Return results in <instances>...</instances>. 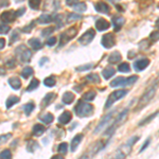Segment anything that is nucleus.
I'll return each mask as SVG.
<instances>
[{"label":"nucleus","mask_w":159,"mask_h":159,"mask_svg":"<svg viewBox=\"0 0 159 159\" xmlns=\"http://www.w3.org/2000/svg\"><path fill=\"white\" fill-rule=\"evenodd\" d=\"M36 148H38V143L36 142V141L34 140H31L28 142V145H27V150L29 151V152H34Z\"/></svg>","instance_id":"37"},{"label":"nucleus","mask_w":159,"mask_h":159,"mask_svg":"<svg viewBox=\"0 0 159 159\" xmlns=\"http://www.w3.org/2000/svg\"><path fill=\"white\" fill-rule=\"evenodd\" d=\"M34 108H35V105H34V103H33V102L25 104V106H24L25 112V115H27V116H30V114L33 111V109H34Z\"/></svg>","instance_id":"41"},{"label":"nucleus","mask_w":159,"mask_h":159,"mask_svg":"<svg viewBox=\"0 0 159 159\" xmlns=\"http://www.w3.org/2000/svg\"><path fill=\"white\" fill-rule=\"evenodd\" d=\"M15 54H16V56L19 58L20 61H25V63L30 61L31 57H32V52H31V50H29L24 45H21V46H19V47L16 48V50H15Z\"/></svg>","instance_id":"7"},{"label":"nucleus","mask_w":159,"mask_h":159,"mask_svg":"<svg viewBox=\"0 0 159 159\" xmlns=\"http://www.w3.org/2000/svg\"><path fill=\"white\" fill-rule=\"evenodd\" d=\"M17 15H16V12L14 11H6L3 12L1 14V16H0V18L3 22H13L15 19H16Z\"/></svg>","instance_id":"13"},{"label":"nucleus","mask_w":159,"mask_h":159,"mask_svg":"<svg viewBox=\"0 0 159 159\" xmlns=\"http://www.w3.org/2000/svg\"><path fill=\"white\" fill-rule=\"evenodd\" d=\"M72 7L74 9V11L80 12V13H84L87 10L86 3H84V2H79V1L74 2V3L72 4Z\"/></svg>","instance_id":"25"},{"label":"nucleus","mask_w":159,"mask_h":159,"mask_svg":"<svg viewBox=\"0 0 159 159\" xmlns=\"http://www.w3.org/2000/svg\"><path fill=\"white\" fill-rule=\"evenodd\" d=\"M9 84L13 89H15V90H18V89H20V87H21V82H20V80L18 78L9 79Z\"/></svg>","instance_id":"26"},{"label":"nucleus","mask_w":159,"mask_h":159,"mask_svg":"<svg viewBox=\"0 0 159 159\" xmlns=\"http://www.w3.org/2000/svg\"><path fill=\"white\" fill-rule=\"evenodd\" d=\"M106 145V141L104 140H97L96 142H93L92 144H90L87 150L84 152L83 155L81 156L79 159H92L94 156L98 154L100 151H102Z\"/></svg>","instance_id":"2"},{"label":"nucleus","mask_w":159,"mask_h":159,"mask_svg":"<svg viewBox=\"0 0 159 159\" xmlns=\"http://www.w3.org/2000/svg\"><path fill=\"white\" fill-rule=\"evenodd\" d=\"M30 29H33V22L28 28H25V29H22V31H24V32H29Z\"/></svg>","instance_id":"58"},{"label":"nucleus","mask_w":159,"mask_h":159,"mask_svg":"<svg viewBox=\"0 0 159 159\" xmlns=\"http://www.w3.org/2000/svg\"><path fill=\"white\" fill-rule=\"evenodd\" d=\"M18 102H19V98H18V97H16V96L9 97V98H7V103H6L7 108H11L13 105L17 104Z\"/></svg>","instance_id":"30"},{"label":"nucleus","mask_w":159,"mask_h":159,"mask_svg":"<svg viewBox=\"0 0 159 159\" xmlns=\"http://www.w3.org/2000/svg\"><path fill=\"white\" fill-rule=\"evenodd\" d=\"M56 81L54 79V76H49V78H46L43 80V84H45L47 87H53L55 85Z\"/></svg>","instance_id":"39"},{"label":"nucleus","mask_w":159,"mask_h":159,"mask_svg":"<svg viewBox=\"0 0 159 159\" xmlns=\"http://www.w3.org/2000/svg\"><path fill=\"white\" fill-rule=\"evenodd\" d=\"M7 67H10V68L14 67V66H15V61L14 60H10L9 61H7Z\"/></svg>","instance_id":"54"},{"label":"nucleus","mask_w":159,"mask_h":159,"mask_svg":"<svg viewBox=\"0 0 159 159\" xmlns=\"http://www.w3.org/2000/svg\"><path fill=\"white\" fill-rule=\"evenodd\" d=\"M125 157H126V156H125L124 154L121 153L119 150H118V152L116 153V155H115L114 157H112L111 159H124Z\"/></svg>","instance_id":"50"},{"label":"nucleus","mask_w":159,"mask_h":159,"mask_svg":"<svg viewBox=\"0 0 159 159\" xmlns=\"http://www.w3.org/2000/svg\"><path fill=\"white\" fill-rule=\"evenodd\" d=\"M109 27H110V24L104 18H100L96 21V28H97V30L100 31V32L105 31V30H108Z\"/></svg>","instance_id":"17"},{"label":"nucleus","mask_w":159,"mask_h":159,"mask_svg":"<svg viewBox=\"0 0 159 159\" xmlns=\"http://www.w3.org/2000/svg\"><path fill=\"white\" fill-rule=\"evenodd\" d=\"M45 132H46V127L42 124H35L34 126H33L32 133H33V135L36 136V137L42 136Z\"/></svg>","instance_id":"24"},{"label":"nucleus","mask_w":159,"mask_h":159,"mask_svg":"<svg viewBox=\"0 0 159 159\" xmlns=\"http://www.w3.org/2000/svg\"><path fill=\"white\" fill-rule=\"evenodd\" d=\"M28 43H29L30 47H32V49H34V50H39V49H42V47H43V43L38 38H31V39H29Z\"/></svg>","instance_id":"22"},{"label":"nucleus","mask_w":159,"mask_h":159,"mask_svg":"<svg viewBox=\"0 0 159 159\" xmlns=\"http://www.w3.org/2000/svg\"><path fill=\"white\" fill-rule=\"evenodd\" d=\"M33 73H34V71H33V68H31V67H25V68H24V70H22L21 76H22L24 79H29Z\"/></svg>","instance_id":"34"},{"label":"nucleus","mask_w":159,"mask_h":159,"mask_svg":"<svg viewBox=\"0 0 159 159\" xmlns=\"http://www.w3.org/2000/svg\"><path fill=\"white\" fill-rule=\"evenodd\" d=\"M92 67H94V64H86V65H82L76 67V71H86L91 69Z\"/></svg>","instance_id":"44"},{"label":"nucleus","mask_w":159,"mask_h":159,"mask_svg":"<svg viewBox=\"0 0 159 159\" xmlns=\"http://www.w3.org/2000/svg\"><path fill=\"white\" fill-rule=\"evenodd\" d=\"M29 6L32 7V10H38L40 6V1L39 0H31L29 1Z\"/></svg>","instance_id":"45"},{"label":"nucleus","mask_w":159,"mask_h":159,"mask_svg":"<svg viewBox=\"0 0 159 159\" xmlns=\"http://www.w3.org/2000/svg\"><path fill=\"white\" fill-rule=\"evenodd\" d=\"M14 39H15V40L18 39V35H17V33H15V32L12 34V39H11V43L14 42Z\"/></svg>","instance_id":"57"},{"label":"nucleus","mask_w":159,"mask_h":159,"mask_svg":"<svg viewBox=\"0 0 159 159\" xmlns=\"http://www.w3.org/2000/svg\"><path fill=\"white\" fill-rule=\"evenodd\" d=\"M0 159H12V154L10 150H3L0 153Z\"/></svg>","instance_id":"43"},{"label":"nucleus","mask_w":159,"mask_h":159,"mask_svg":"<svg viewBox=\"0 0 159 159\" xmlns=\"http://www.w3.org/2000/svg\"><path fill=\"white\" fill-rule=\"evenodd\" d=\"M83 134H78L75 136V137L73 138L72 141H71V152H74V151L78 148V147L80 145V143H81V141L83 140Z\"/></svg>","instance_id":"19"},{"label":"nucleus","mask_w":159,"mask_h":159,"mask_svg":"<svg viewBox=\"0 0 159 159\" xmlns=\"http://www.w3.org/2000/svg\"><path fill=\"white\" fill-rule=\"evenodd\" d=\"M6 46V39L4 38H0V50H2Z\"/></svg>","instance_id":"55"},{"label":"nucleus","mask_w":159,"mask_h":159,"mask_svg":"<svg viewBox=\"0 0 159 159\" xmlns=\"http://www.w3.org/2000/svg\"><path fill=\"white\" fill-rule=\"evenodd\" d=\"M73 100H74V94L72 93V92L67 91V92H65V93H64L63 102L65 104H71L73 102Z\"/></svg>","instance_id":"29"},{"label":"nucleus","mask_w":159,"mask_h":159,"mask_svg":"<svg viewBox=\"0 0 159 159\" xmlns=\"http://www.w3.org/2000/svg\"><path fill=\"white\" fill-rule=\"evenodd\" d=\"M3 6H9V2H3V3H0V7H3Z\"/></svg>","instance_id":"61"},{"label":"nucleus","mask_w":159,"mask_h":159,"mask_svg":"<svg viewBox=\"0 0 159 159\" xmlns=\"http://www.w3.org/2000/svg\"><path fill=\"white\" fill-rule=\"evenodd\" d=\"M118 70L120 71V72H123V73H127L130 71V67L129 65L127 63H121L119 66H118Z\"/></svg>","instance_id":"35"},{"label":"nucleus","mask_w":159,"mask_h":159,"mask_svg":"<svg viewBox=\"0 0 159 159\" xmlns=\"http://www.w3.org/2000/svg\"><path fill=\"white\" fill-rule=\"evenodd\" d=\"M127 115H129V109H124L122 112H120L119 114V116H118L117 119H115V121L114 123H112L111 125L107 129V133H108V136L109 135H111L112 133L116 130L118 127L120 126V125H122L123 123H124V121L126 120V118H127Z\"/></svg>","instance_id":"6"},{"label":"nucleus","mask_w":159,"mask_h":159,"mask_svg":"<svg viewBox=\"0 0 159 159\" xmlns=\"http://www.w3.org/2000/svg\"><path fill=\"white\" fill-rule=\"evenodd\" d=\"M47 61H48V58L47 57H43L42 60H40V61H39V66H43L46 63H47Z\"/></svg>","instance_id":"56"},{"label":"nucleus","mask_w":159,"mask_h":159,"mask_svg":"<svg viewBox=\"0 0 159 159\" xmlns=\"http://www.w3.org/2000/svg\"><path fill=\"white\" fill-rule=\"evenodd\" d=\"M96 96H97L96 91H93V90L86 91L85 93L83 94V100L84 101H92V100H94V98H96Z\"/></svg>","instance_id":"31"},{"label":"nucleus","mask_w":159,"mask_h":159,"mask_svg":"<svg viewBox=\"0 0 159 159\" xmlns=\"http://www.w3.org/2000/svg\"><path fill=\"white\" fill-rule=\"evenodd\" d=\"M94 36H96V31L93 29H88L86 31L85 33H84L83 35H82L81 37L79 38V43H81V45H88V43H90L92 40H93Z\"/></svg>","instance_id":"10"},{"label":"nucleus","mask_w":159,"mask_h":159,"mask_svg":"<svg viewBox=\"0 0 159 159\" xmlns=\"http://www.w3.org/2000/svg\"><path fill=\"white\" fill-rule=\"evenodd\" d=\"M138 140H139V137H138V136L132 137L129 141H127L126 143H124V144H122V145H121V148H119V151H120L121 153L124 154L125 156H127V155H129V154L130 153V151H132L133 145H134Z\"/></svg>","instance_id":"12"},{"label":"nucleus","mask_w":159,"mask_h":159,"mask_svg":"<svg viewBox=\"0 0 159 159\" xmlns=\"http://www.w3.org/2000/svg\"><path fill=\"white\" fill-rule=\"evenodd\" d=\"M127 92L129 91L125 90V89H119V90L111 92L106 100V103H105V109L109 108L110 106L114 105V103H116L117 101H119V100H121L122 98H124V97L127 94Z\"/></svg>","instance_id":"5"},{"label":"nucleus","mask_w":159,"mask_h":159,"mask_svg":"<svg viewBox=\"0 0 159 159\" xmlns=\"http://www.w3.org/2000/svg\"><path fill=\"white\" fill-rule=\"evenodd\" d=\"M54 18H53V16H51L49 14H43L42 16L38 17L37 19V22L40 25H46V24H49V22L53 21Z\"/></svg>","instance_id":"23"},{"label":"nucleus","mask_w":159,"mask_h":159,"mask_svg":"<svg viewBox=\"0 0 159 159\" xmlns=\"http://www.w3.org/2000/svg\"><path fill=\"white\" fill-rule=\"evenodd\" d=\"M148 65H150V60L148 58H140V60L136 61L134 63V69L137 71H142Z\"/></svg>","instance_id":"14"},{"label":"nucleus","mask_w":159,"mask_h":159,"mask_svg":"<svg viewBox=\"0 0 159 159\" xmlns=\"http://www.w3.org/2000/svg\"><path fill=\"white\" fill-rule=\"evenodd\" d=\"M150 39H151V42H153V43L159 40V31H154V32L151 33Z\"/></svg>","instance_id":"47"},{"label":"nucleus","mask_w":159,"mask_h":159,"mask_svg":"<svg viewBox=\"0 0 159 159\" xmlns=\"http://www.w3.org/2000/svg\"><path fill=\"white\" fill-rule=\"evenodd\" d=\"M152 42H150L148 39H143V40H141V42L139 43V49L140 50H147L150 48V46L152 45L151 43Z\"/></svg>","instance_id":"40"},{"label":"nucleus","mask_w":159,"mask_h":159,"mask_svg":"<svg viewBox=\"0 0 159 159\" xmlns=\"http://www.w3.org/2000/svg\"><path fill=\"white\" fill-rule=\"evenodd\" d=\"M57 152L61 154V155H66L68 152V144L66 142H63V143H61L60 145H58V148H57Z\"/></svg>","instance_id":"38"},{"label":"nucleus","mask_w":159,"mask_h":159,"mask_svg":"<svg viewBox=\"0 0 159 159\" xmlns=\"http://www.w3.org/2000/svg\"><path fill=\"white\" fill-rule=\"evenodd\" d=\"M25 7H20L19 10H17L16 11V15H17V17H19V16H21L22 14H25Z\"/></svg>","instance_id":"52"},{"label":"nucleus","mask_w":159,"mask_h":159,"mask_svg":"<svg viewBox=\"0 0 159 159\" xmlns=\"http://www.w3.org/2000/svg\"><path fill=\"white\" fill-rule=\"evenodd\" d=\"M155 25H156V27H157V28H158V29H159V18H158L157 20H156Z\"/></svg>","instance_id":"62"},{"label":"nucleus","mask_w":159,"mask_h":159,"mask_svg":"<svg viewBox=\"0 0 159 159\" xmlns=\"http://www.w3.org/2000/svg\"><path fill=\"white\" fill-rule=\"evenodd\" d=\"M51 159H64V157L61 155H54L51 157Z\"/></svg>","instance_id":"59"},{"label":"nucleus","mask_w":159,"mask_h":159,"mask_svg":"<svg viewBox=\"0 0 159 159\" xmlns=\"http://www.w3.org/2000/svg\"><path fill=\"white\" fill-rule=\"evenodd\" d=\"M10 30H11V28L7 25H4V24L0 25V34H7Z\"/></svg>","instance_id":"48"},{"label":"nucleus","mask_w":159,"mask_h":159,"mask_svg":"<svg viewBox=\"0 0 159 159\" xmlns=\"http://www.w3.org/2000/svg\"><path fill=\"white\" fill-rule=\"evenodd\" d=\"M40 120L46 123V124H51V123L53 122V120H54V117H53L52 114H49V112H47V114H45L43 116L40 117Z\"/></svg>","instance_id":"32"},{"label":"nucleus","mask_w":159,"mask_h":159,"mask_svg":"<svg viewBox=\"0 0 159 159\" xmlns=\"http://www.w3.org/2000/svg\"><path fill=\"white\" fill-rule=\"evenodd\" d=\"M115 73H116V70L111 67H107V68L103 69V71H102V75H103V78L106 80H108L111 78L112 75H115Z\"/></svg>","instance_id":"27"},{"label":"nucleus","mask_w":159,"mask_h":159,"mask_svg":"<svg viewBox=\"0 0 159 159\" xmlns=\"http://www.w3.org/2000/svg\"><path fill=\"white\" fill-rule=\"evenodd\" d=\"M38 86H39V81L36 80V79H33L32 81H31L30 85L28 86L27 90L28 91H33V90H35V89H36Z\"/></svg>","instance_id":"36"},{"label":"nucleus","mask_w":159,"mask_h":159,"mask_svg":"<svg viewBox=\"0 0 159 159\" xmlns=\"http://www.w3.org/2000/svg\"><path fill=\"white\" fill-rule=\"evenodd\" d=\"M150 142H151V140H150V139H148L147 141H145L144 144H143V147L140 148V152H142V151H144L145 148H147L148 147V144H150Z\"/></svg>","instance_id":"53"},{"label":"nucleus","mask_w":159,"mask_h":159,"mask_svg":"<svg viewBox=\"0 0 159 159\" xmlns=\"http://www.w3.org/2000/svg\"><path fill=\"white\" fill-rule=\"evenodd\" d=\"M81 18H82V16L80 14L70 13V14H68L67 19H66V22H67V24H70V22H73V21H75V20H79V19H81Z\"/></svg>","instance_id":"33"},{"label":"nucleus","mask_w":159,"mask_h":159,"mask_svg":"<svg viewBox=\"0 0 159 159\" xmlns=\"http://www.w3.org/2000/svg\"><path fill=\"white\" fill-rule=\"evenodd\" d=\"M158 114H159V110H157V111H156V112H154V114L152 115V116H150V117L145 118V119L143 120V121H141V122L139 123V125L141 126V125H145V124H148V123L150 122V121H152V120H153L154 118H155L156 116H157Z\"/></svg>","instance_id":"42"},{"label":"nucleus","mask_w":159,"mask_h":159,"mask_svg":"<svg viewBox=\"0 0 159 159\" xmlns=\"http://www.w3.org/2000/svg\"><path fill=\"white\" fill-rule=\"evenodd\" d=\"M85 81L91 84L100 83V76H99V74H97V73H90L85 76Z\"/></svg>","instance_id":"28"},{"label":"nucleus","mask_w":159,"mask_h":159,"mask_svg":"<svg viewBox=\"0 0 159 159\" xmlns=\"http://www.w3.org/2000/svg\"><path fill=\"white\" fill-rule=\"evenodd\" d=\"M74 111L81 118L89 117L93 114V106L89 103H84L83 101H79V103L74 107Z\"/></svg>","instance_id":"3"},{"label":"nucleus","mask_w":159,"mask_h":159,"mask_svg":"<svg viewBox=\"0 0 159 159\" xmlns=\"http://www.w3.org/2000/svg\"><path fill=\"white\" fill-rule=\"evenodd\" d=\"M112 25L115 28V31H120L123 25L125 24V18H123L121 16H114L112 17Z\"/></svg>","instance_id":"15"},{"label":"nucleus","mask_w":159,"mask_h":159,"mask_svg":"<svg viewBox=\"0 0 159 159\" xmlns=\"http://www.w3.org/2000/svg\"><path fill=\"white\" fill-rule=\"evenodd\" d=\"M76 33H78V29L76 28H69L68 30H66L65 32H63L61 34V38H60V47H63L64 45H66L69 40H71L72 38L75 36Z\"/></svg>","instance_id":"8"},{"label":"nucleus","mask_w":159,"mask_h":159,"mask_svg":"<svg viewBox=\"0 0 159 159\" xmlns=\"http://www.w3.org/2000/svg\"><path fill=\"white\" fill-rule=\"evenodd\" d=\"M55 30V28H53V27H50V28H46V29H43L42 31V36L43 37H46V36H48V35H50L51 33L53 32V31Z\"/></svg>","instance_id":"46"},{"label":"nucleus","mask_w":159,"mask_h":159,"mask_svg":"<svg viewBox=\"0 0 159 159\" xmlns=\"http://www.w3.org/2000/svg\"><path fill=\"white\" fill-rule=\"evenodd\" d=\"M55 43H56L55 37H50L49 39L47 40V46H49V47H52V46H54Z\"/></svg>","instance_id":"51"},{"label":"nucleus","mask_w":159,"mask_h":159,"mask_svg":"<svg viewBox=\"0 0 159 159\" xmlns=\"http://www.w3.org/2000/svg\"><path fill=\"white\" fill-rule=\"evenodd\" d=\"M101 43L104 48H106V49H110V48H112L115 45H116V38H115V35L112 34V33L104 34L103 36H102Z\"/></svg>","instance_id":"11"},{"label":"nucleus","mask_w":159,"mask_h":159,"mask_svg":"<svg viewBox=\"0 0 159 159\" xmlns=\"http://www.w3.org/2000/svg\"><path fill=\"white\" fill-rule=\"evenodd\" d=\"M11 137H12V134H10V133H9V134H7V135H1V136H0V145L3 144V143H6Z\"/></svg>","instance_id":"49"},{"label":"nucleus","mask_w":159,"mask_h":159,"mask_svg":"<svg viewBox=\"0 0 159 159\" xmlns=\"http://www.w3.org/2000/svg\"><path fill=\"white\" fill-rule=\"evenodd\" d=\"M94 9L97 10V12L102 13V14H108L110 12V7L106 2H98L94 4Z\"/></svg>","instance_id":"16"},{"label":"nucleus","mask_w":159,"mask_h":159,"mask_svg":"<svg viewBox=\"0 0 159 159\" xmlns=\"http://www.w3.org/2000/svg\"><path fill=\"white\" fill-rule=\"evenodd\" d=\"M135 55H136V53H134V52H133V51H129V58L134 57Z\"/></svg>","instance_id":"60"},{"label":"nucleus","mask_w":159,"mask_h":159,"mask_svg":"<svg viewBox=\"0 0 159 159\" xmlns=\"http://www.w3.org/2000/svg\"><path fill=\"white\" fill-rule=\"evenodd\" d=\"M138 80L137 75H132L129 78H123V76H118L115 80L110 82V87H125V86H132L133 84L136 83Z\"/></svg>","instance_id":"4"},{"label":"nucleus","mask_w":159,"mask_h":159,"mask_svg":"<svg viewBox=\"0 0 159 159\" xmlns=\"http://www.w3.org/2000/svg\"><path fill=\"white\" fill-rule=\"evenodd\" d=\"M55 98V93H53V92H50V93H47L45 96V98L43 99L42 101V107L43 108H45V107H47L48 105H49L51 102H52V100Z\"/></svg>","instance_id":"21"},{"label":"nucleus","mask_w":159,"mask_h":159,"mask_svg":"<svg viewBox=\"0 0 159 159\" xmlns=\"http://www.w3.org/2000/svg\"><path fill=\"white\" fill-rule=\"evenodd\" d=\"M114 115H115V111H109L107 115H105V116L103 117V119H102L99 124L97 125L96 129H94V133L98 134V133L102 132L104 129H108V125L111 123L112 116H114Z\"/></svg>","instance_id":"9"},{"label":"nucleus","mask_w":159,"mask_h":159,"mask_svg":"<svg viewBox=\"0 0 159 159\" xmlns=\"http://www.w3.org/2000/svg\"><path fill=\"white\" fill-rule=\"evenodd\" d=\"M122 60L121 53L119 51H115V52L110 53V55L108 56V61L110 64H117L120 63V61Z\"/></svg>","instance_id":"20"},{"label":"nucleus","mask_w":159,"mask_h":159,"mask_svg":"<svg viewBox=\"0 0 159 159\" xmlns=\"http://www.w3.org/2000/svg\"><path fill=\"white\" fill-rule=\"evenodd\" d=\"M71 119H72L71 112L66 110V111H64L63 114L58 117V122H60L61 124H68V123L71 121Z\"/></svg>","instance_id":"18"},{"label":"nucleus","mask_w":159,"mask_h":159,"mask_svg":"<svg viewBox=\"0 0 159 159\" xmlns=\"http://www.w3.org/2000/svg\"><path fill=\"white\" fill-rule=\"evenodd\" d=\"M156 91H157V83H154L153 85H151L147 90L143 92L142 97H141L139 102H138V106L136 109L139 110V109L147 106V105L153 100L154 97H155Z\"/></svg>","instance_id":"1"}]
</instances>
